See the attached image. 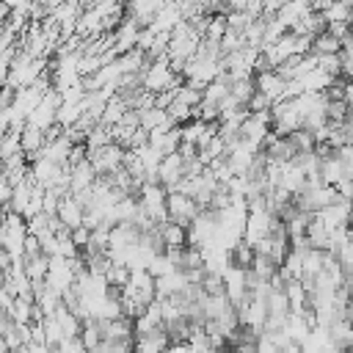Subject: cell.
I'll list each match as a JSON object with an SVG mask.
<instances>
[{"instance_id":"1","label":"cell","mask_w":353,"mask_h":353,"mask_svg":"<svg viewBox=\"0 0 353 353\" xmlns=\"http://www.w3.org/2000/svg\"><path fill=\"white\" fill-rule=\"evenodd\" d=\"M312 52H314V55H334V52H342V41L334 39L328 30H323L320 36L312 39Z\"/></svg>"},{"instance_id":"2","label":"cell","mask_w":353,"mask_h":353,"mask_svg":"<svg viewBox=\"0 0 353 353\" xmlns=\"http://www.w3.org/2000/svg\"><path fill=\"white\" fill-rule=\"evenodd\" d=\"M325 22H350V0H334L323 11Z\"/></svg>"},{"instance_id":"3","label":"cell","mask_w":353,"mask_h":353,"mask_svg":"<svg viewBox=\"0 0 353 353\" xmlns=\"http://www.w3.org/2000/svg\"><path fill=\"white\" fill-rule=\"evenodd\" d=\"M168 210L176 215V221H179V218H190V215L196 212V207H193V201H190L188 196H171V199H168Z\"/></svg>"},{"instance_id":"4","label":"cell","mask_w":353,"mask_h":353,"mask_svg":"<svg viewBox=\"0 0 353 353\" xmlns=\"http://www.w3.org/2000/svg\"><path fill=\"white\" fill-rule=\"evenodd\" d=\"M168 80H171V74H168L165 63H154L149 69V74H146V85L149 88H163V85H168Z\"/></svg>"},{"instance_id":"5","label":"cell","mask_w":353,"mask_h":353,"mask_svg":"<svg viewBox=\"0 0 353 353\" xmlns=\"http://www.w3.org/2000/svg\"><path fill=\"white\" fill-rule=\"evenodd\" d=\"M325 30H328L334 39L345 41V39L353 33V25H350V22H328V25H325Z\"/></svg>"},{"instance_id":"6","label":"cell","mask_w":353,"mask_h":353,"mask_svg":"<svg viewBox=\"0 0 353 353\" xmlns=\"http://www.w3.org/2000/svg\"><path fill=\"white\" fill-rule=\"evenodd\" d=\"M165 243L168 245H182V240H185V234H182V229L179 226H165Z\"/></svg>"},{"instance_id":"7","label":"cell","mask_w":353,"mask_h":353,"mask_svg":"<svg viewBox=\"0 0 353 353\" xmlns=\"http://www.w3.org/2000/svg\"><path fill=\"white\" fill-rule=\"evenodd\" d=\"M342 72L347 77H353V50H345V55H342Z\"/></svg>"},{"instance_id":"8","label":"cell","mask_w":353,"mask_h":353,"mask_svg":"<svg viewBox=\"0 0 353 353\" xmlns=\"http://www.w3.org/2000/svg\"><path fill=\"white\" fill-rule=\"evenodd\" d=\"M350 25H353V3H350Z\"/></svg>"}]
</instances>
